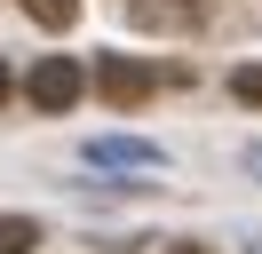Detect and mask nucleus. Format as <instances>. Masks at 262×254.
Wrapping results in <instances>:
<instances>
[{
	"mask_svg": "<svg viewBox=\"0 0 262 254\" xmlns=\"http://www.w3.org/2000/svg\"><path fill=\"white\" fill-rule=\"evenodd\" d=\"M151 88H159V79H151V72H143L135 56H103V64H96V95H103L112 111H135V103H143Z\"/></svg>",
	"mask_w": 262,
	"mask_h": 254,
	"instance_id": "f257e3e1",
	"label": "nucleus"
},
{
	"mask_svg": "<svg viewBox=\"0 0 262 254\" xmlns=\"http://www.w3.org/2000/svg\"><path fill=\"white\" fill-rule=\"evenodd\" d=\"M24 95H32L40 111H72V103H80V64H72V56H40V72H32Z\"/></svg>",
	"mask_w": 262,
	"mask_h": 254,
	"instance_id": "f03ea898",
	"label": "nucleus"
},
{
	"mask_svg": "<svg viewBox=\"0 0 262 254\" xmlns=\"http://www.w3.org/2000/svg\"><path fill=\"white\" fill-rule=\"evenodd\" d=\"M127 24L135 32H191V24H207V0H127Z\"/></svg>",
	"mask_w": 262,
	"mask_h": 254,
	"instance_id": "7ed1b4c3",
	"label": "nucleus"
},
{
	"mask_svg": "<svg viewBox=\"0 0 262 254\" xmlns=\"http://www.w3.org/2000/svg\"><path fill=\"white\" fill-rule=\"evenodd\" d=\"M40 246V222H24V215H0V254H32Z\"/></svg>",
	"mask_w": 262,
	"mask_h": 254,
	"instance_id": "20e7f679",
	"label": "nucleus"
},
{
	"mask_svg": "<svg viewBox=\"0 0 262 254\" xmlns=\"http://www.w3.org/2000/svg\"><path fill=\"white\" fill-rule=\"evenodd\" d=\"M24 16H32V24H48V32H64L72 16H80V0H24Z\"/></svg>",
	"mask_w": 262,
	"mask_h": 254,
	"instance_id": "39448f33",
	"label": "nucleus"
},
{
	"mask_svg": "<svg viewBox=\"0 0 262 254\" xmlns=\"http://www.w3.org/2000/svg\"><path fill=\"white\" fill-rule=\"evenodd\" d=\"M230 88H238V103H254V111H262V64H246V72L230 79Z\"/></svg>",
	"mask_w": 262,
	"mask_h": 254,
	"instance_id": "423d86ee",
	"label": "nucleus"
},
{
	"mask_svg": "<svg viewBox=\"0 0 262 254\" xmlns=\"http://www.w3.org/2000/svg\"><path fill=\"white\" fill-rule=\"evenodd\" d=\"M0 103H8V64H0Z\"/></svg>",
	"mask_w": 262,
	"mask_h": 254,
	"instance_id": "0eeeda50",
	"label": "nucleus"
},
{
	"mask_svg": "<svg viewBox=\"0 0 262 254\" xmlns=\"http://www.w3.org/2000/svg\"><path fill=\"white\" fill-rule=\"evenodd\" d=\"M167 254H207V246H167Z\"/></svg>",
	"mask_w": 262,
	"mask_h": 254,
	"instance_id": "6e6552de",
	"label": "nucleus"
}]
</instances>
